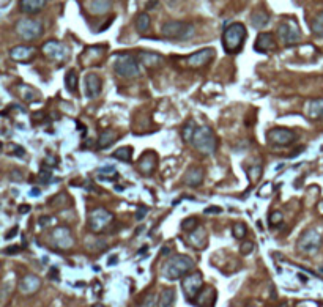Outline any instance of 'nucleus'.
Wrapping results in <instances>:
<instances>
[{
  "label": "nucleus",
  "mask_w": 323,
  "mask_h": 307,
  "mask_svg": "<svg viewBox=\"0 0 323 307\" xmlns=\"http://www.w3.org/2000/svg\"><path fill=\"white\" fill-rule=\"evenodd\" d=\"M194 270V260L189 255L185 254H177L172 255L163 266V277H166L167 281H177L183 279L185 276H188L191 271Z\"/></svg>",
  "instance_id": "1"
},
{
  "label": "nucleus",
  "mask_w": 323,
  "mask_h": 307,
  "mask_svg": "<svg viewBox=\"0 0 323 307\" xmlns=\"http://www.w3.org/2000/svg\"><path fill=\"white\" fill-rule=\"evenodd\" d=\"M247 32L241 22L230 24L223 33V46L227 54H237L243 49Z\"/></svg>",
  "instance_id": "2"
},
{
  "label": "nucleus",
  "mask_w": 323,
  "mask_h": 307,
  "mask_svg": "<svg viewBox=\"0 0 323 307\" xmlns=\"http://www.w3.org/2000/svg\"><path fill=\"white\" fill-rule=\"evenodd\" d=\"M191 145L203 156H210L216 151L218 140L210 126H197L194 137L191 140Z\"/></svg>",
  "instance_id": "3"
},
{
  "label": "nucleus",
  "mask_w": 323,
  "mask_h": 307,
  "mask_svg": "<svg viewBox=\"0 0 323 307\" xmlns=\"http://www.w3.org/2000/svg\"><path fill=\"white\" fill-rule=\"evenodd\" d=\"M114 71L115 74L126 79H134L140 76L139 60L131 54H119L114 58Z\"/></svg>",
  "instance_id": "4"
},
{
  "label": "nucleus",
  "mask_w": 323,
  "mask_h": 307,
  "mask_svg": "<svg viewBox=\"0 0 323 307\" xmlns=\"http://www.w3.org/2000/svg\"><path fill=\"white\" fill-rule=\"evenodd\" d=\"M161 33L169 40H188L194 35V25L185 21H167L161 27Z\"/></svg>",
  "instance_id": "5"
},
{
  "label": "nucleus",
  "mask_w": 323,
  "mask_h": 307,
  "mask_svg": "<svg viewBox=\"0 0 323 307\" xmlns=\"http://www.w3.org/2000/svg\"><path fill=\"white\" fill-rule=\"evenodd\" d=\"M14 30H16L18 36L24 41H35L38 40L45 28H43V22L33 18H22L14 25Z\"/></svg>",
  "instance_id": "6"
},
{
  "label": "nucleus",
  "mask_w": 323,
  "mask_h": 307,
  "mask_svg": "<svg viewBox=\"0 0 323 307\" xmlns=\"http://www.w3.org/2000/svg\"><path fill=\"white\" fill-rule=\"evenodd\" d=\"M321 246V235L318 233V230L315 228H306L298 241H297V249L298 252L301 254H306V255H314L318 252Z\"/></svg>",
  "instance_id": "7"
},
{
  "label": "nucleus",
  "mask_w": 323,
  "mask_h": 307,
  "mask_svg": "<svg viewBox=\"0 0 323 307\" xmlns=\"http://www.w3.org/2000/svg\"><path fill=\"white\" fill-rule=\"evenodd\" d=\"M277 38L284 46H295L301 41V32L295 19L284 21L277 25Z\"/></svg>",
  "instance_id": "8"
},
{
  "label": "nucleus",
  "mask_w": 323,
  "mask_h": 307,
  "mask_svg": "<svg viewBox=\"0 0 323 307\" xmlns=\"http://www.w3.org/2000/svg\"><path fill=\"white\" fill-rule=\"evenodd\" d=\"M182 288L186 299L193 302L203 288V276L199 271H193L182 279Z\"/></svg>",
  "instance_id": "9"
},
{
  "label": "nucleus",
  "mask_w": 323,
  "mask_h": 307,
  "mask_svg": "<svg viewBox=\"0 0 323 307\" xmlns=\"http://www.w3.org/2000/svg\"><path fill=\"white\" fill-rule=\"evenodd\" d=\"M112 219H114V214L111 211H107L102 207H98V208H95L89 213L87 224H89V228L93 233H99L102 230H106V227L112 222Z\"/></svg>",
  "instance_id": "10"
},
{
  "label": "nucleus",
  "mask_w": 323,
  "mask_h": 307,
  "mask_svg": "<svg viewBox=\"0 0 323 307\" xmlns=\"http://www.w3.org/2000/svg\"><path fill=\"white\" fill-rule=\"evenodd\" d=\"M41 51H43V54H45L46 57H49L54 62H66L68 57H69L68 48L63 45V43L55 41V40L46 41L45 45H43Z\"/></svg>",
  "instance_id": "11"
},
{
  "label": "nucleus",
  "mask_w": 323,
  "mask_h": 307,
  "mask_svg": "<svg viewBox=\"0 0 323 307\" xmlns=\"http://www.w3.org/2000/svg\"><path fill=\"white\" fill-rule=\"evenodd\" d=\"M267 137L273 145H277V147H287V145L293 143L297 139L295 133L287 128H273L268 131Z\"/></svg>",
  "instance_id": "12"
},
{
  "label": "nucleus",
  "mask_w": 323,
  "mask_h": 307,
  "mask_svg": "<svg viewBox=\"0 0 323 307\" xmlns=\"http://www.w3.org/2000/svg\"><path fill=\"white\" fill-rule=\"evenodd\" d=\"M51 243L54 247L57 249H69L75 244L73 241V235H71V230L68 227H57L51 232V237H49Z\"/></svg>",
  "instance_id": "13"
},
{
  "label": "nucleus",
  "mask_w": 323,
  "mask_h": 307,
  "mask_svg": "<svg viewBox=\"0 0 323 307\" xmlns=\"http://www.w3.org/2000/svg\"><path fill=\"white\" fill-rule=\"evenodd\" d=\"M214 55H216L214 49L205 48V49H200V51H197L194 54H191L188 57L186 63H188L189 68H202L205 65H208L213 60V58H214Z\"/></svg>",
  "instance_id": "14"
},
{
  "label": "nucleus",
  "mask_w": 323,
  "mask_h": 307,
  "mask_svg": "<svg viewBox=\"0 0 323 307\" xmlns=\"http://www.w3.org/2000/svg\"><path fill=\"white\" fill-rule=\"evenodd\" d=\"M156 166H158V156L155 151H145L140 159H139V164H137V170L145 175V177H149V175H152L155 170H156Z\"/></svg>",
  "instance_id": "15"
},
{
  "label": "nucleus",
  "mask_w": 323,
  "mask_h": 307,
  "mask_svg": "<svg viewBox=\"0 0 323 307\" xmlns=\"http://www.w3.org/2000/svg\"><path fill=\"white\" fill-rule=\"evenodd\" d=\"M84 84H85V96L87 98L95 99V98L99 96L101 89H102V81L99 79L98 74H95V72L87 74L85 79H84Z\"/></svg>",
  "instance_id": "16"
},
{
  "label": "nucleus",
  "mask_w": 323,
  "mask_h": 307,
  "mask_svg": "<svg viewBox=\"0 0 323 307\" xmlns=\"http://www.w3.org/2000/svg\"><path fill=\"white\" fill-rule=\"evenodd\" d=\"M41 287V281H40V277L35 276V274H27L24 276L21 282H19V291L22 295L28 296V295H35L37 291L40 290Z\"/></svg>",
  "instance_id": "17"
},
{
  "label": "nucleus",
  "mask_w": 323,
  "mask_h": 307,
  "mask_svg": "<svg viewBox=\"0 0 323 307\" xmlns=\"http://www.w3.org/2000/svg\"><path fill=\"white\" fill-rule=\"evenodd\" d=\"M254 49L260 54H265V52H271L276 49V38L273 33L270 32H263V33H259L257 40H256V45H254Z\"/></svg>",
  "instance_id": "18"
},
{
  "label": "nucleus",
  "mask_w": 323,
  "mask_h": 307,
  "mask_svg": "<svg viewBox=\"0 0 323 307\" xmlns=\"http://www.w3.org/2000/svg\"><path fill=\"white\" fill-rule=\"evenodd\" d=\"M35 54H37V49L35 48L25 46V45L14 46L10 51V57L13 58L14 62H30V60H33Z\"/></svg>",
  "instance_id": "19"
},
{
  "label": "nucleus",
  "mask_w": 323,
  "mask_h": 307,
  "mask_svg": "<svg viewBox=\"0 0 323 307\" xmlns=\"http://www.w3.org/2000/svg\"><path fill=\"white\" fill-rule=\"evenodd\" d=\"M188 243L194 247V249H203V247H207L208 244V235H207V230H205L202 225H199L196 230L189 232L188 235Z\"/></svg>",
  "instance_id": "20"
},
{
  "label": "nucleus",
  "mask_w": 323,
  "mask_h": 307,
  "mask_svg": "<svg viewBox=\"0 0 323 307\" xmlns=\"http://www.w3.org/2000/svg\"><path fill=\"white\" fill-rule=\"evenodd\" d=\"M197 307H214L216 304V290L213 287H205L197 295V298L193 301Z\"/></svg>",
  "instance_id": "21"
},
{
  "label": "nucleus",
  "mask_w": 323,
  "mask_h": 307,
  "mask_svg": "<svg viewBox=\"0 0 323 307\" xmlns=\"http://www.w3.org/2000/svg\"><path fill=\"white\" fill-rule=\"evenodd\" d=\"M102 55H104V48H101V46L87 48L81 55V63L82 65H96L102 58Z\"/></svg>",
  "instance_id": "22"
},
{
  "label": "nucleus",
  "mask_w": 323,
  "mask_h": 307,
  "mask_svg": "<svg viewBox=\"0 0 323 307\" xmlns=\"http://www.w3.org/2000/svg\"><path fill=\"white\" fill-rule=\"evenodd\" d=\"M137 60H139L142 65H145L147 68H158V66H161V65L164 63L163 55H159V54H156V52H147V51L139 52Z\"/></svg>",
  "instance_id": "23"
},
{
  "label": "nucleus",
  "mask_w": 323,
  "mask_h": 307,
  "mask_svg": "<svg viewBox=\"0 0 323 307\" xmlns=\"http://www.w3.org/2000/svg\"><path fill=\"white\" fill-rule=\"evenodd\" d=\"M48 5V0H19V10L25 14H38Z\"/></svg>",
  "instance_id": "24"
},
{
  "label": "nucleus",
  "mask_w": 323,
  "mask_h": 307,
  "mask_svg": "<svg viewBox=\"0 0 323 307\" xmlns=\"http://www.w3.org/2000/svg\"><path fill=\"white\" fill-rule=\"evenodd\" d=\"M117 140V133L114 129L107 128V129H102L99 133V137H98V143L96 147L99 150H104V148H109L111 145Z\"/></svg>",
  "instance_id": "25"
},
{
  "label": "nucleus",
  "mask_w": 323,
  "mask_h": 307,
  "mask_svg": "<svg viewBox=\"0 0 323 307\" xmlns=\"http://www.w3.org/2000/svg\"><path fill=\"white\" fill-rule=\"evenodd\" d=\"M183 181H185L188 186H193V187L202 184V181H203V170H202L200 167H191V169L185 173Z\"/></svg>",
  "instance_id": "26"
},
{
  "label": "nucleus",
  "mask_w": 323,
  "mask_h": 307,
  "mask_svg": "<svg viewBox=\"0 0 323 307\" xmlns=\"http://www.w3.org/2000/svg\"><path fill=\"white\" fill-rule=\"evenodd\" d=\"M307 115L314 120H320L323 119V99H312L307 104Z\"/></svg>",
  "instance_id": "27"
},
{
  "label": "nucleus",
  "mask_w": 323,
  "mask_h": 307,
  "mask_svg": "<svg viewBox=\"0 0 323 307\" xmlns=\"http://www.w3.org/2000/svg\"><path fill=\"white\" fill-rule=\"evenodd\" d=\"M270 22V14L265 10H256L251 14V24L256 28H263Z\"/></svg>",
  "instance_id": "28"
},
{
  "label": "nucleus",
  "mask_w": 323,
  "mask_h": 307,
  "mask_svg": "<svg viewBox=\"0 0 323 307\" xmlns=\"http://www.w3.org/2000/svg\"><path fill=\"white\" fill-rule=\"evenodd\" d=\"M175 302V290L173 288H164L161 291L159 299H158V307H172Z\"/></svg>",
  "instance_id": "29"
},
{
  "label": "nucleus",
  "mask_w": 323,
  "mask_h": 307,
  "mask_svg": "<svg viewBox=\"0 0 323 307\" xmlns=\"http://www.w3.org/2000/svg\"><path fill=\"white\" fill-rule=\"evenodd\" d=\"M111 5H112L111 0H92L89 5V10L93 14H102L111 10Z\"/></svg>",
  "instance_id": "30"
},
{
  "label": "nucleus",
  "mask_w": 323,
  "mask_h": 307,
  "mask_svg": "<svg viewBox=\"0 0 323 307\" xmlns=\"http://www.w3.org/2000/svg\"><path fill=\"white\" fill-rule=\"evenodd\" d=\"M152 25V19L149 16V13H139L137 18H136V28L139 33H147L149 32V28Z\"/></svg>",
  "instance_id": "31"
},
{
  "label": "nucleus",
  "mask_w": 323,
  "mask_h": 307,
  "mask_svg": "<svg viewBox=\"0 0 323 307\" xmlns=\"http://www.w3.org/2000/svg\"><path fill=\"white\" fill-rule=\"evenodd\" d=\"M311 28H312V33L318 38H323V11L317 13L312 22H311Z\"/></svg>",
  "instance_id": "32"
},
{
  "label": "nucleus",
  "mask_w": 323,
  "mask_h": 307,
  "mask_svg": "<svg viewBox=\"0 0 323 307\" xmlns=\"http://www.w3.org/2000/svg\"><path fill=\"white\" fill-rule=\"evenodd\" d=\"M65 85H66L68 92H71V93H75L78 90V72H76V69H69L66 72Z\"/></svg>",
  "instance_id": "33"
},
{
  "label": "nucleus",
  "mask_w": 323,
  "mask_h": 307,
  "mask_svg": "<svg viewBox=\"0 0 323 307\" xmlns=\"http://www.w3.org/2000/svg\"><path fill=\"white\" fill-rule=\"evenodd\" d=\"M112 156L115 159L123 161V163H131V159H133V148H131V147H122L117 151H114Z\"/></svg>",
  "instance_id": "34"
},
{
  "label": "nucleus",
  "mask_w": 323,
  "mask_h": 307,
  "mask_svg": "<svg viewBox=\"0 0 323 307\" xmlns=\"http://www.w3.org/2000/svg\"><path fill=\"white\" fill-rule=\"evenodd\" d=\"M196 129H197V126H196V123H194L193 120L186 122V125H185V126H183V129H182L183 140H185V142H191V140H193Z\"/></svg>",
  "instance_id": "35"
},
{
  "label": "nucleus",
  "mask_w": 323,
  "mask_h": 307,
  "mask_svg": "<svg viewBox=\"0 0 323 307\" xmlns=\"http://www.w3.org/2000/svg\"><path fill=\"white\" fill-rule=\"evenodd\" d=\"M247 177H249V180H251L253 184H256L262 177V166H251L249 167L247 169Z\"/></svg>",
  "instance_id": "36"
},
{
  "label": "nucleus",
  "mask_w": 323,
  "mask_h": 307,
  "mask_svg": "<svg viewBox=\"0 0 323 307\" xmlns=\"http://www.w3.org/2000/svg\"><path fill=\"white\" fill-rule=\"evenodd\" d=\"M199 225H200V224H199V219H197V217H186L185 221L182 222V228H183L185 232H193V230H196Z\"/></svg>",
  "instance_id": "37"
},
{
  "label": "nucleus",
  "mask_w": 323,
  "mask_h": 307,
  "mask_svg": "<svg viewBox=\"0 0 323 307\" xmlns=\"http://www.w3.org/2000/svg\"><path fill=\"white\" fill-rule=\"evenodd\" d=\"M232 233H233V237L237 240H243L246 237V233H247L246 225L244 224H235L233 228H232Z\"/></svg>",
  "instance_id": "38"
},
{
  "label": "nucleus",
  "mask_w": 323,
  "mask_h": 307,
  "mask_svg": "<svg viewBox=\"0 0 323 307\" xmlns=\"http://www.w3.org/2000/svg\"><path fill=\"white\" fill-rule=\"evenodd\" d=\"M254 251V243L253 241H247V240H243L240 243V252L243 255H247V254H251Z\"/></svg>",
  "instance_id": "39"
},
{
  "label": "nucleus",
  "mask_w": 323,
  "mask_h": 307,
  "mask_svg": "<svg viewBox=\"0 0 323 307\" xmlns=\"http://www.w3.org/2000/svg\"><path fill=\"white\" fill-rule=\"evenodd\" d=\"M268 222H270V225H277V224H281L282 222V214L279 213V211H273L270 216H268Z\"/></svg>",
  "instance_id": "40"
},
{
  "label": "nucleus",
  "mask_w": 323,
  "mask_h": 307,
  "mask_svg": "<svg viewBox=\"0 0 323 307\" xmlns=\"http://www.w3.org/2000/svg\"><path fill=\"white\" fill-rule=\"evenodd\" d=\"M51 178H52L51 170H46L45 167H43V169H41V172H40V175H38V180H40L41 183H49V181H51Z\"/></svg>",
  "instance_id": "41"
},
{
  "label": "nucleus",
  "mask_w": 323,
  "mask_h": 307,
  "mask_svg": "<svg viewBox=\"0 0 323 307\" xmlns=\"http://www.w3.org/2000/svg\"><path fill=\"white\" fill-rule=\"evenodd\" d=\"M156 301H155V295L152 293V295H149V296H145V299L140 302V307H155L156 304H155Z\"/></svg>",
  "instance_id": "42"
},
{
  "label": "nucleus",
  "mask_w": 323,
  "mask_h": 307,
  "mask_svg": "<svg viewBox=\"0 0 323 307\" xmlns=\"http://www.w3.org/2000/svg\"><path fill=\"white\" fill-rule=\"evenodd\" d=\"M147 213H149V208H147L145 205H140L139 210H137V214H136V219L137 221H142V219H145Z\"/></svg>",
  "instance_id": "43"
},
{
  "label": "nucleus",
  "mask_w": 323,
  "mask_h": 307,
  "mask_svg": "<svg viewBox=\"0 0 323 307\" xmlns=\"http://www.w3.org/2000/svg\"><path fill=\"white\" fill-rule=\"evenodd\" d=\"M11 175V180H14V181H22V173L19 172V170H14V172H11L10 173Z\"/></svg>",
  "instance_id": "44"
},
{
  "label": "nucleus",
  "mask_w": 323,
  "mask_h": 307,
  "mask_svg": "<svg viewBox=\"0 0 323 307\" xmlns=\"http://www.w3.org/2000/svg\"><path fill=\"white\" fill-rule=\"evenodd\" d=\"M18 251H21L19 246H10V247H7V249H5L4 252H5V254H18Z\"/></svg>",
  "instance_id": "45"
},
{
  "label": "nucleus",
  "mask_w": 323,
  "mask_h": 307,
  "mask_svg": "<svg viewBox=\"0 0 323 307\" xmlns=\"http://www.w3.org/2000/svg\"><path fill=\"white\" fill-rule=\"evenodd\" d=\"M16 233H18V227H13L8 233H7V237H5V240H10L11 237H16Z\"/></svg>",
  "instance_id": "46"
},
{
  "label": "nucleus",
  "mask_w": 323,
  "mask_h": 307,
  "mask_svg": "<svg viewBox=\"0 0 323 307\" xmlns=\"http://www.w3.org/2000/svg\"><path fill=\"white\" fill-rule=\"evenodd\" d=\"M158 2H159V0H149V4H147V10H153V8H156Z\"/></svg>",
  "instance_id": "47"
},
{
  "label": "nucleus",
  "mask_w": 323,
  "mask_h": 307,
  "mask_svg": "<svg viewBox=\"0 0 323 307\" xmlns=\"http://www.w3.org/2000/svg\"><path fill=\"white\" fill-rule=\"evenodd\" d=\"M28 211H30V207H28V205H21V207H19V213L21 214L28 213Z\"/></svg>",
  "instance_id": "48"
},
{
  "label": "nucleus",
  "mask_w": 323,
  "mask_h": 307,
  "mask_svg": "<svg viewBox=\"0 0 323 307\" xmlns=\"http://www.w3.org/2000/svg\"><path fill=\"white\" fill-rule=\"evenodd\" d=\"M205 213H221V208H219V207H211V208H207V210H205Z\"/></svg>",
  "instance_id": "49"
},
{
  "label": "nucleus",
  "mask_w": 323,
  "mask_h": 307,
  "mask_svg": "<svg viewBox=\"0 0 323 307\" xmlns=\"http://www.w3.org/2000/svg\"><path fill=\"white\" fill-rule=\"evenodd\" d=\"M318 210H320V213H323V202H320V205H318Z\"/></svg>",
  "instance_id": "50"
},
{
  "label": "nucleus",
  "mask_w": 323,
  "mask_h": 307,
  "mask_svg": "<svg viewBox=\"0 0 323 307\" xmlns=\"http://www.w3.org/2000/svg\"><path fill=\"white\" fill-rule=\"evenodd\" d=\"M169 254V247H166V249H163V255H167Z\"/></svg>",
  "instance_id": "51"
},
{
  "label": "nucleus",
  "mask_w": 323,
  "mask_h": 307,
  "mask_svg": "<svg viewBox=\"0 0 323 307\" xmlns=\"http://www.w3.org/2000/svg\"><path fill=\"white\" fill-rule=\"evenodd\" d=\"M32 196H40V189L38 191H32Z\"/></svg>",
  "instance_id": "52"
},
{
  "label": "nucleus",
  "mask_w": 323,
  "mask_h": 307,
  "mask_svg": "<svg viewBox=\"0 0 323 307\" xmlns=\"http://www.w3.org/2000/svg\"><path fill=\"white\" fill-rule=\"evenodd\" d=\"M95 307H102V305H99V304H98V305H95Z\"/></svg>",
  "instance_id": "53"
},
{
  "label": "nucleus",
  "mask_w": 323,
  "mask_h": 307,
  "mask_svg": "<svg viewBox=\"0 0 323 307\" xmlns=\"http://www.w3.org/2000/svg\"><path fill=\"white\" fill-rule=\"evenodd\" d=\"M247 307H256V305H247Z\"/></svg>",
  "instance_id": "54"
},
{
  "label": "nucleus",
  "mask_w": 323,
  "mask_h": 307,
  "mask_svg": "<svg viewBox=\"0 0 323 307\" xmlns=\"http://www.w3.org/2000/svg\"><path fill=\"white\" fill-rule=\"evenodd\" d=\"M298 307H303V305H298Z\"/></svg>",
  "instance_id": "55"
}]
</instances>
